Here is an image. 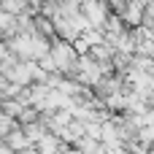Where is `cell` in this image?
I'll return each instance as SVG.
<instances>
[{
  "mask_svg": "<svg viewBox=\"0 0 154 154\" xmlns=\"http://www.w3.org/2000/svg\"><path fill=\"white\" fill-rule=\"evenodd\" d=\"M49 57H51L54 68H60V70H68V68L76 65V51H73V46H70L68 41L54 43V46L49 49Z\"/></svg>",
  "mask_w": 154,
  "mask_h": 154,
  "instance_id": "1",
  "label": "cell"
},
{
  "mask_svg": "<svg viewBox=\"0 0 154 154\" xmlns=\"http://www.w3.org/2000/svg\"><path fill=\"white\" fill-rule=\"evenodd\" d=\"M100 76H103L100 62H95L92 57H81L79 60V81H84V84H100Z\"/></svg>",
  "mask_w": 154,
  "mask_h": 154,
  "instance_id": "2",
  "label": "cell"
},
{
  "mask_svg": "<svg viewBox=\"0 0 154 154\" xmlns=\"http://www.w3.org/2000/svg\"><path fill=\"white\" fill-rule=\"evenodd\" d=\"M143 8H146L143 3H138V0H130V3L122 8V14H125V22H127V24H135V27H141L143 16H146V14H143Z\"/></svg>",
  "mask_w": 154,
  "mask_h": 154,
  "instance_id": "3",
  "label": "cell"
},
{
  "mask_svg": "<svg viewBox=\"0 0 154 154\" xmlns=\"http://www.w3.org/2000/svg\"><path fill=\"white\" fill-rule=\"evenodd\" d=\"M0 8L8 16H19V14L27 11V0H0Z\"/></svg>",
  "mask_w": 154,
  "mask_h": 154,
  "instance_id": "4",
  "label": "cell"
},
{
  "mask_svg": "<svg viewBox=\"0 0 154 154\" xmlns=\"http://www.w3.org/2000/svg\"><path fill=\"white\" fill-rule=\"evenodd\" d=\"M8 143H11V149H24V146H30V141L24 138V133H11V138H8Z\"/></svg>",
  "mask_w": 154,
  "mask_h": 154,
  "instance_id": "5",
  "label": "cell"
},
{
  "mask_svg": "<svg viewBox=\"0 0 154 154\" xmlns=\"http://www.w3.org/2000/svg\"><path fill=\"white\" fill-rule=\"evenodd\" d=\"M41 154H57V141L54 138H41Z\"/></svg>",
  "mask_w": 154,
  "mask_h": 154,
  "instance_id": "6",
  "label": "cell"
},
{
  "mask_svg": "<svg viewBox=\"0 0 154 154\" xmlns=\"http://www.w3.org/2000/svg\"><path fill=\"white\" fill-rule=\"evenodd\" d=\"M14 27V16H8L3 8H0V30H11Z\"/></svg>",
  "mask_w": 154,
  "mask_h": 154,
  "instance_id": "7",
  "label": "cell"
},
{
  "mask_svg": "<svg viewBox=\"0 0 154 154\" xmlns=\"http://www.w3.org/2000/svg\"><path fill=\"white\" fill-rule=\"evenodd\" d=\"M8 87H11V84H8V79H3V76H0V95H5V92H8Z\"/></svg>",
  "mask_w": 154,
  "mask_h": 154,
  "instance_id": "8",
  "label": "cell"
}]
</instances>
